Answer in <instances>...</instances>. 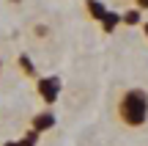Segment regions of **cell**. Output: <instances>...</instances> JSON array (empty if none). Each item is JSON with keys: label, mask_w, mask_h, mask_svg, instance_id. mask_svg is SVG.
Returning <instances> with one entry per match:
<instances>
[{"label": "cell", "mask_w": 148, "mask_h": 146, "mask_svg": "<svg viewBox=\"0 0 148 146\" xmlns=\"http://www.w3.org/2000/svg\"><path fill=\"white\" fill-rule=\"evenodd\" d=\"M115 116L123 127L140 130L148 121V91L145 88H126L115 102Z\"/></svg>", "instance_id": "1"}, {"label": "cell", "mask_w": 148, "mask_h": 146, "mask_svg": "<svg viewBox=\"0 0 148 146\" xmlns=\"http://www.w3.org/2000/svg\"><path fill=\"white\" fill-rule=\"evenodd\" d=\"M60 88H63V83H60V77H55V75L36 77V94L41 97V102H47V105H55V102H58Z\"/></svg>", "instance_id": "2"}, {"label": "cell", "mask_w": 148, "mask_h": 146, "mask_svg": "<svg viewBox=\"0 0 148 146\" xmlns=\"http://www.w3.org/2000/svg\"><path fill=\"white\" fill-rule=\"evenodd\" d=\"M55 127V116L49 113V110H41V113H36L30 119V130H36L38 135H41V132H49Z\"/></svg>", "instance_id": "3"}, {"label": "cell", "mask_w": 148, "mask_h": 146, "mask_svg": "<svg viewBox=\"0 0 148 146\" xmlns=\"http://www.w3.org/2000/svg\"><path fill=\"white\" fill-rule=\"evenodd\" d=\"M16 66H19V72H22L25 77H30V80H36V77H38L36 64L30 61V55H27V53H19V55H16Z\"/></svg>", "instance_id": "4"}, {"label": "cell", "mask_w": 148, "mask_h": 146, "mask_svg": "<svg viewBox=\"0 0 148 146\" xmlns=\"http://www.w3.org/2000/svg\"><path fill=\"white\" fill-rule=\"evenodd\" d=\"M85 11H88V17H90V19H96V22H99L101 17L107 14V6H104V3H99V0H85Z\"/></svg>", "instance_id": "5"}, {"label": "cell", "mask_w": 148, "mask_h": 146, "mask_svg": "<svg viewBox=\"0 0 148 146\" xmlns=\"http://www.w3.org/2000/svg\"><path fill=\"white\" fill-rule=\"evenodd\" d=\"M99 22H101V30H104V33H112L118 25H121V14H115V11H110V8H107V14L101 17Z\"/></svg>", "instance_id": "6"}, {"label": "cell", "mask_w": 148, "mask_h": 146, "mask_svg": "<svg viewBox=\"0 0 148 146\" xmlns=\"http://www.w3.org/2000/svg\"><path fill=\"white\" fill-rule=\"evenodd\" d=\"M121 25H143V11L132 8L126 14H121Z\"/></svg>", "instance_id": "7"}, {"label": "cell", "mask_w": 148, "mask_h": 146, "mask_svg": "<svg viewBox=\"0 0 148 146\" xmlns=\"http://www.w3.org/2000/svg\"><path fill=\"white\" fill-rule=\"evenodd\" d=\"M36 143H38V132L36 130H27L25 135L19 138V146H36Z\"/></svg>", "instance_id": "8"}, {"label": "cell", "mask_w": 148, "mask_h": 146, "mask_svg": "<svg viewBox=\"0 0 148 146\" xmlns=\"http://www.w3.org/2000/svg\"><path fill=\"white\" fill-rule=\"evenodd\" d=\"M137 11H148V0H132Z\"/></svg>", "instance_id": "9"}, {"label": "cell", "mask_w": 148, "mask_h": 146, "mask_svg": "<svg viewBox=\"0 0 148 146\" xmlns=\"http://www.w3.org/2000/svg\"><path fill=\"white\" fill-rule=\"evenodd\" d=\"M33 30L38 33V39H44V36H47V33H49V28H44V25H36V28H33Z\"/></svg>", "instance_id": "10"}, {"label": "cell", "mask_w": 148, "mask_h": 146, "mask_svg": "<svg viewBox=\"0 0 148 146\" xmlns=\"http://www.w3.org/2000/svg\"><path fill=\"white\" fill-rule=\"evenodd\" d=\"M3 146H19V141H5Z\"/></svg>", "instance_id": "11"}, {"label": "cell", "mask_w": 148, "mask_h": 146, "mask_svg": "<svg viewBox=\"0 0 148 146\" xmlns=\"http://www.w3.org/2000/svg\"><path fill=\"white\" fill-rule=\"evenodd\" d=\"M143 30H145V39H148V22H143Z\"/></svg>", "instance_id": "12"}, {"label": "cell", "mask_w": 148, "mask_h": 146, "mask_svg": "<svg viewBox=\"0 0 148 146\" xmlns=\"http://www.w3.org/2000/svg\"><path fill=\"white\" fill-rule=\"evenodd\" d=\"M0 75H3V61H0Z\"/></svg>", "instance_id": "13"}, {"label": "cell", "mask_w": 148, "mask_h": 146, "mask_svg": "<svg viewBox=\"0 0 148 146\" xmlns=\"http://www.w3.org/2000/svg\"><path fill=\"white\" fill-rule=\"evenodd\" d=\"M14 3H19V0H14Z\"/></svg>", "instance_id": "14"}, {"label": "cell", "mask_w": 148, "mask_h": 146, "mask_svg": "<svg viewBox=\"0 0 148 146\" xmlns=\"http://www.w3.org/2000/svg\"><path fill=\"white\" fill-rule=\"evenodd\" d=\"M126 3H132V0H126Z\"/></svg>", "instance_id": "15"}]
</instances>
